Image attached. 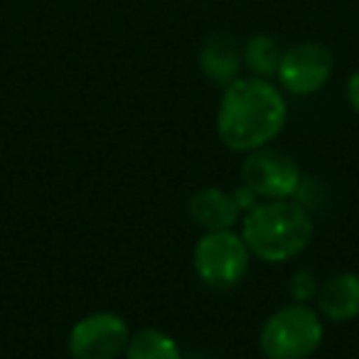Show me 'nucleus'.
<instances>
[{"label":"nucleus","mask_w":359,"mask_h":359,"mask_svg":"<svg viewBox=\"0 0 359 359\" xmlns=\"http://www.w3.org/2000/svg\"><path fill=\"white\" fill-rule=\"evenodd\" d=\"M288 104L276 81L239 76L222 89L217 135L231 153H251L271 145L285 128Z\"/></svg>","instance_id":"1"},{"label":"nucleus","mask_w":359,"mask_h":359,"mask_svg":"<svg viewBox=\"0 0 359 359\" xmlns=\"http://www.w3.org/2000/svg\"><path fill=\"white\" fill-rule=\"evenodd\" d=\"M241 236L251 256L264 264H285L300 256L315 236L310 210L295 200H266L241 217Z\"/></svg>","instance_id":"2"},{"label":"nucleus","mask_w":359,"mask_h":359,"mask_svg":"<svg viewBox=\"0 0 359 359\" xmlns=\"http://www.w3.org/2000/svg\"><path fill=\"white\" fill-rule=\"evenodd\" d=\"M323 337V315L308 303H288L261 325L259 347L266 359H310Z\"/></svg>","instance_id":"3"},{"label":"nucleus","mask_w":359,"mask_h":359,"mask_svg":"<svg viewBox=\"0 0 359 359\" xmlns=\"http://www.w3.org/2000/svg\"><path fill=\"white\" fill-rule=\"evenodd\" d=\"M251 251L236 229L205 231L192 251L197 278L212 290H231L246 278Z\"/></svg>","instance_id":"4"},{"label":"nucleus","mask_w":359,"mask_h":359,"mask_svg":"<svg viewBox=\"0 0 359 359\" xmlns=\"http://www.w3.org/2000/svg\"><path fill=\"white\" fill-rule=\"evenodd\" d=\"M241 185L249 187L261 202L266 200H293L303 182L298 163L293 155L278 148H259L246 153L239 170Z\"/></svg>","instance_id":"5"},{"label":"nucleus","mask_w":359,"mask_h":359,"mask_svg":"<svg viewBox=\"0 0 359 359\" xmlns=\"http://www.w3.org/2000/svg\"><path fill=\"white\" fill-rule=\"evenodd\" d=\"M334 74L332 50L323 42L303 40L285 47L276 81L283 94L313 96L330 84Z\"/></svg>","instance_id":"6"},{"label":"nucleus","mask_w":359,"mask_h":359,"mask_svg":"<svg viewBox=\"0 0 359 359\" xmlns=\"http://www.w3.org/2000/svg\"><path fill=\"white\" fill-rule=\"evenodd\" d=\"M130 330L121 315L99 310L76 320L67 337L72 359H118L123 357Z\"/></svg>","instance_id":"7"},{"label":"nucleus","mask_w":359,"mask_h":359,"mask_svg":"<svg viewBox=\"0 0 359 359\" xmlns=\"http://www.w3.org/2000/svg\"><path fill=\"white\" fill-rule=\"evenodd\" d=\"M197 65L205 79L217 89H224L236 81L244 72V55L241 45L226 32H212L202 40L197 50Z\"/></svg>","instance_id":"8"},{"label":"nucleus","mask_w":359,"mask_h":359,"mask_svg":"<svg viewBox=\"0 0 359 359\" xmlns=\"http://www.w3.org/2000/svg\"><path fill=\"white\" fill-rule=\"evenodd\" d=\"M187 215L202 231L234 229L241 219V210L234 200V192L219 187H202L187 202Z\"/></svg>","instance_id":"9"},{"label":"nucleus","mask_w":359,"mask_h":359,"mask_svg":"<svg viewBox=\"0 0 359 359\" xmlns=\"http://www.w3.org/2000/svg\"><path fill=\"white\" fill-rule=\"evenodd\" d=\"M315 310L330 323H352L359 318V273H337L320 283Z\"/></svg>","instance_id":"10"},{"label":"nucleus","mask_w":359,"mask_h":359,"mask_svg":"<svg viewBox=\"0 0 359 359\" xmlns=\"http://www.w3.org/2000/svg\"><path fill=\"white\" fill-rule=\"evenodd\" d=\"M285 47L276 40L269 32H256L241 45V55H244V69L251 76L259 79H276L278 74L280 60H283Z\"/></svg>","instance_id":"11"},{"label":"nucleus","mask_w":359,"mask_h":359,"mask_svg":"<svg viewBox=\"0 0 359 359\" xmlns=\"http://www.w3.org/2000/svg\"><path fill=\"white\" fill-rule=\"evenodd\" d=\"M123 359H182L175 337L158 327H145L130 334Z\"/></svg>","instance_id":"12"},{"label":"nucleus","mask_w":359,"mask_h":359,"mask_svg":"<svg viewBox=\"0 0 359 359\" xmlns=\"http://www.w3.org/2000/svg\"><path fill=\"white\" fill-rule=\"evenodd\" d=\"M320 290V283L315 278L313 271L303 269V271H295L290 276V283H288V293H290V300L293 303H315V295Z\"/></svg>","instance_id":"13"},{"label":"nucleus","mask_w":359,"mask_h":359,"mask_svg":"<svg viewBox=\"0 0 359 359\" xmlns=\"http://www.w3.org/2000/svg\"><path fill=\"white\" fill-rule=\"evenodd\" d=\"M344 96H347V104L354 114L359 116V69H354L347 76V84H344Z\"/></svg>","instance_id":"14"}]
</instances>
